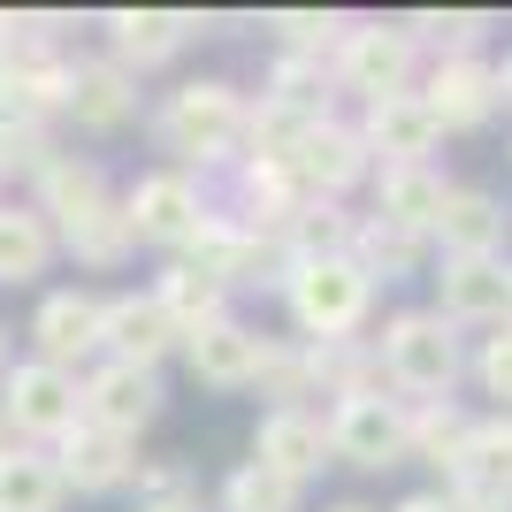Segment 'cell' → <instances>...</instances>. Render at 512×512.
<instances>
[{"instance_id":"obj_28","label":"cell","mask_w":512,"mask_h":512,"mask_svg":"<svg viewBox=\"0 0 512 512\" xmlns=\"http://www.w3.org/2000/svg\"><path fill=\"white\" fill-rule=\"evenodd\" d=\"M46 268V222L0 207V283H31Z\"/></svg>"},{"instance_id":"obj_22","label":"cell","mask_w":512,"mask_h":512,"mask_svg":"<svg viewBox=\"0 0 512 512\" xmlns=\"http://www.w3.org/2000/svg\"><path fill=\"white\" fill-rule=\"evenodd\" d=\"M62 467L46 451H0V512H62Z\"/></svg>"},{"instance_id":"obj_27","label":"cell","mask_w":512,"mask_h":512,"mask_svg":"<svg viewBox=\"0 0 512 512\" xmlns=\"http://www.w3.org/2000/svg\"><path fill=\"white\" fill-rule=\"evenodd\" d=\"M153 306L176 321V337H192V329L222 321V283H207L199 268H169V276H161V291H153Z\"/></svg>"},{"instance_id":"obj_31","label":"cell","mask_w":512,"mask_h":512,"mask_svg":"<svg viewBox=\"0 0 512 512\" xmlns=\"http://www.w3.org/2000/svg\"><path fill=\"white\" fill-rule=\"evenodd\" d=\"M276 31H283L291 46H299L306 62H314V54H321L329 39L344 46V31H352V23H344V16H306V8H291V16H276Z\"/></svg>"},{"instance_id":"obj_12","label":"cell","mask_w":512,"mask_h":512,"mask_svg":"<svg viewBox=\"0 0 512 512\" xmlns=\"http://www.w3.org/2000/svg\"><path fill=\"white\" fill-rule=\"evenodd\" d=\"M436 115L421 107V92H390V100L367 107V123H360V146L367 153H383V169H421L428 153H436Z\"/></svg>"},{"instance_id":"obj_20","label":"cell","mask_w":512,"mask_h":512,"mask_svg":"<svg viewBox=\"0 0 512 512\" xmlns=\"http://www.w3.org/2000/svg\"><path fill=\"white\" fill-rule=\"evenodd\" d=\"M39 352H46V367H62V375H69V360L100 352V299L54 291V299L39 306Z\"/></svg>"},{"instance_id":"obj_15","label":"cell","mask_w":512,"mask_h":512,"mask_svg":"<svg viewBox=\"0 0 512 512\" xmlns=\"http://www.w3.org/2000/svg\"><path fill=\"white\" fill-rule=\"evenodd\" d=\"M85 406H92V428L138 436V428L161 413V383H153V367H123V360H107L100 375L85 383Z\"/></svg>"},{"instance_id":"obj_5","label":"cell","mask_w":512,"mask_h":512,"mask_svg":"<svg viewBox=\"0 0 512 512\" xmlns=\"http://www.w3.org/2000/svg\"><path fill=\"white\" fill-rule=\"evenodd\" d=\"M451 497H459V512H512V413H490L467 428Z\"/></svg>"},{"instance_id":"obj_11","label":"cell","mask_w":512,"mask_h":512,"mask_svg":"<svg viewBox=\"0 0 512 512\" xmlns=\"http://www.w3.org/2000/svg\"><path fill=\"white\" fill-rule=\"evenodd\" d=\"M436 314L459 329V321H512V268L497 253L482 260H444V276H436Z\"/></svg>"},{"instance_id":"obj_6","label":"cell","mask_w":512,"mask_h":512,"mask_svg":"<svg viewBox=\"0 0 512 512\" xmlns=\"http://www.w3.org/2000/svg\"><path fill=\"white\" fill-rule=\"evenodd\" d=\"M337 77L352 92H360L367 107L390 100V92H406L413 77V39H406V23H352L337 46Z\"/></svg>"},{"instance_id":"obj_2","label":"cell","mask_w":512,"mask_h":512,"mask_svg":"<svg viewBox=\"0 0 512 512\" xmlns=\"http://www.w3.org/2000/svg\"><path fill=\"white\" fill-rule=\"evenodd\" d=\"M39 192H46V214L62 222V237H69V253H77V260H123L130 222L107 207V184H100L92 161H46Z\"/></svg>"},{"instance_id":"obj_39","label":"cell","mask_w":512,"mask_h":512,"mask_svg":"<svg viewBox=\"0 0 512 512\" xmlns=\"http://www.w3.org/2000/svg\"><path fill=\"white\" fill-rule=\"evenodd\" d=\"M0 352H8V344H0Z\"/></svg>"},{"instance_id":"obj_32","label":"cell","mask_w":512,"mask_h":512,"mask_svg":"<svg viewBox=\"0 0 512 512\" xmlns=\"http://www.w3.org/2000/svg\"><path fill=\"white\" fill-rule=\"evenodd\" d=\"M474 375H482V390H490V398H505V406H512V321H497V329H490V344H482Z\"/></svg>"},{"instance_id":"obj_34","label":"cell","mask_w":512,"mask_h":512,"mask_svg":"<svg viewBox=\"0 0 512 512\" xmlns=\"http://www.w3.org/2000/svg\"><path fill=\"white\" fill-rule=\"evenodd\" d=\"M398 512H459V497H451V490H421V497H406Z\"/></svg>"},{"instance_id":"obj_24","label":"cell","mask_w":512,"mask_h":512,"mask_svg":"<svg viewBox=\"0 0 512 512\" xmlns=\"http://www.w3.org/2000/svg\"><path fill=\"white\" fill-rule=\"evenodd\" d=\"M62 107H77V123H92V130L123 123V115H130V77H123V69H107V62H77V69H69Z\"/></svg>"},{"instance_id":"obj_30","label":"cell","mask_w":512,"mask_h":512,"mask_svg":"<svg viewBox=\"0 0 512 512\" xmlns=\"http://www.w3.org/2000/svg\"><path fill=\"white\" fill-rule=\"evenodd\" d=\"M436 39V46H451V62H459V54H474V46H482V31H490V23L482 16H413L406 23V39Z\"/></svg>"},{"instance_id":"obj_38","label":"cell","mask_w":512,"mask_h":512,"mask_svg":"<svg viewBox=\"0 0 512 512\" xmlns=\"http://www.w3.org/2000/svg\"><path fill=\"white\" fill-rule=\"evenodd\" d=\"M0 451H8V421H0Z\"/></svg>"},{"instance_id":"obj_16","label":"cell","mask_w":512,"mask_h":512,"mask_svg":"<svg viewBox=\"0 0 512 512\" xmlns=\"http://www.w3.org/2000/svg\"><path fill=\"white\" fill-rule=\"evenodd\" d=\"M123 222H130V237H153V245H192V230L207 214H199V192L184 176H146V184L130 192Z\"/></svg>"},{"instance_id":"obj_3","label":"cell","mask_w":512,"mask_h":512,"mask_svg":"<svg viewBox=\"0 0 512 512\" xmlns=\"http://www.w3.org/2000/svg\"><path fill=\"white\" fill-rule=\"evenodd\" d=\"M375 306V283L352 268L344 253L329 260H291V314L314 344H352V329L367 321Z\"/></svg>"},{"instance_id":"obj_23","label":"cell","mask_w":512,"mask_h":512,"mask_svg":"<svg viewBox=\"0 0 512 512\" xmlns=\"http://www.w3.org/2000/svg\"><path fill=\"white\" fill-rule=\"evenodd\" d=\"M115 46H123L130 62H169L176 46L192 39V16H169V8H123V16H107Z\"/></svg>"},{"instance_id":"obj_35","label":"cell","mask_w":512,"mask_h":512,"mask_svg":"<svg viewBox=\"0 0 512 512\" xmlns=\"http://www.w3.org/2000/svg\"><path fill=\"white\" fill-rule=\"evenodd\" d=\"M146 512H199V505H192V497H153Z\"/></svg>"},{"instance_id":"obj_14","label":"cell","mask_w":512,"mask_h":512,"mask_svg":"<svg viewBox=\"0 0 512 512\" xmlns=\"http://www.w3.org/2000/svg\"><path fill=\"white\" fill-rule=\"evenodd\" d=\"M436 245H444V260H482L505 245V199L497 192H474V184H451L444 192V214H436Z\"/></svg>"},{"instance_id":"obj_33","label":"cell","mask_w":512,"mask_h":512,"mask_svg":"<svg viewBox=\"0 0 512 512\" xmlns=\"http://www.w3.org/2000/svg\"><path fill=\"white\" fill-rule=\"evenodd\" d=\"M0 169H46L39 123H0Z\"/></svg>"},{"instance_id":"obj_9","label":"cell","mask_w":512,"mask_h":512,"mask_svg":"<svg viewBox=\"0 0 512 512\" xmlns=\"http://www.w3.org/2000/svg\"><path fill=\"white\" fill-rule=\"evenodd\" d=\"M291 176H299V192H306V199H337V192H352V184L367 176L360 130L337 123V115H321V123L299 138V153H291Z\"/></svg>"},{"instance_id":"obj_19","label":"cell","mask_w":512,"mask_h":512,"mask_svg":"<svg viewBox=\"0 0 512 512\" xmlns=\"http://www.w3.org/2000/svg\"><path fill=\"white\" fill-rule=\"evenodd\" d=\"M54 467H62V482H77V490H115V482L130 474V436L77 421L62 436V451H54Z\"/></svg>"},{"instance_id":"obj_25","label":"cell","mask_w":512,"mask_h":512,"mask_svg":"<svg viewBox=\"0 0 512 512\" xmlns=\"http://www.w3.org/2000/svg\"><path fill=\"white\" fill-rule=\"evenodd\" d=\"M467 413L451 406V398H436V406H421V413H406V459H428V467H459V444H467Z\"/></svg>"},{"instance_id":"obj_8","label":"cell","mask_w":512,"mask_h":512,"mask_svg":"<svg viewBox=\"0 0 512 512\" xmlns=\"http://www.w3.org/2000/svg\"><path fill=\"white\" fill-rule=\"evenodd\" d=\"M237 138H245V100H237L230 85H184L169 100V146L176 153L214 161V153H230Z\"/></svg>"},{"instance_id":"obj_1","label":"cell","mask_w":512,"mask_h":512,"mask_svg":"<svg viewBox=\"0 0 512 512\" xmlns=\"http://www.w3.org/2000/svg\"><path fill=\"white\" fill-rule=\"evenodd\" d=\"M375 360H383V383L436 406L451 398V383L467 375V352H459V329H451L436 306H406V314H390L383 344H375Z\"/></svg>"},{"instance_id":"obj_29","label":"cell","mask_w":512,"mask_h":512,"mask_svg":"<svg viewBox=\"0 0 512 512\" xmlns=\"http://www.w3.org/2000/svg\"><path fill=\"white\" fill-rule=\"evenodd\" d=\"M222 505L230 512H299V482H283V474H268V467H245L222 482Z\"/></svg>"},{"instance_id":"obj_7","label":"cell","mask_w":512,"mask_h":512,"mask_svg":"<svg viewBox=\"0 0 512 512\" xmlns=\"http://www.w3.org/2000/svg\"><path fill=\"white\" fill-rule=\"evenodd\" d=\"M421 107L436 115V130H482L497 115V62H482V54H459V62H436L421 85Z\"/></svg>"},{"instance_id":"obj_21","label":"cell","mask_w":512,"mask_h":512,"mask_svg":"<svg viewBox=\"0 0 512 512\" xmlns=\"http://www.w3.org/2000/svg\"><path fill=\"white\" fill-rule=\"evenodd\" d=\"M260 367V337L253 329H237V321H207V329H192V375L214 390H245Z\"/></svg>"},{"instance_id":"obj_18","label":"cell","mask_w":512,"mask_h":512,"mask_svg":"<svg viewBox=\"0 0 512 512\" xmlns=\"http://www.w3.org/2000/svg\"><path fill=\"white\" fill-rule=\"evenodd\" d=\"M100 344H107L123 367H153V360L176 344V321L161 314L153 299H107V306H100Z\"/></svg>"},{"instance_id":"obj_36","label":"cell","mask_w":512,"mask_h":512,"mask_svg":"<svg viewBox=\"0 0 512 512\" xmlns=\"http://www.w3.org/2000/svg\"><path fill=\"white\" fill-rule=\"evenodd\" d=\"M497 100L512 107V54H505V62H497Z\"/></svg>"},{"instance_id":"obj_37","label":"cell","mask_w":512,"mask_h":512,"mask_svg":"<svg viewBox=\"0 0 512 512\" xmlns=\"http://www.w3.org/2000/svg\"><path fill=\"white\" fill-rule=\"evenodd\" d=\"M337 512H375V505H337Z\"/></svg>"},{"instance_id":"obj_13","label":"cell","mask_w":512,"mask_h":512,"mask_svg":"<svg viewBox=\"0 0 512 512\" xmlns=\"http://www.w3.org/2000/svg\"><path fill=\"white\" fill-rule=\"evenodd\" d=\"M77 406H85V390L69 383L62 367L23 360L16 375H8V421H16L23 436H69V428H77Z\"/></svg>"},{"instance_id":"obj_26","label":"cell","mask_w":512,"mask_h":512,"mask_svg":"<svg viewBox=\"0 0 512 512\" xmlns=\"http://www.w3.org/2000/svg\"><path fill=\"white\" fill-rule=\"evenodd\" d=\"M69 92V69L54 62H8L0 69V123H39V107Z\"/></svg>"},{"instance_id":"obj_4","label":"cell","mask_w":512,"mask_h":512,"mask_svg":"<svg viewBox=\"0 0 512 512\" xmlns=\"http://www.w3.org/2000/svg\"><path fill=\"white\" fill-rule=\"evenodd\" d=\"M329 459L360 474H383V467H406V406L367 390V398H344L329 413Z\"/></svg>"},{"instance_id":"obj_10","label":"cell","mask_w":512,"mask_h":512,"mask_svg":"<svg viewBox=\"0 0 512 512\" xmlns=\"http://www.w3.org/2000/svg\"><path fill=\"white\" fill-rule=\"evenodd\" d=\"M253 467L283 474V482H314L329 467V421L306 413V406H276L253 436Z\"/></svg>"},{"instance_id":"obj_17","label":"cell","mask_w":512,"mask_h":512,"mask_svg":"<svg viewBox=\"0 0 512 512\" xmlns=\"http://www.w3.org/2000/svg\"><path fill=\"white\" fill-rule=\"evenodd\" d=\"M444 176L428 169H383L375 176V222H383V230H406V237H428L436 230V214H444Z\"/></svg>"}]
</instances>
